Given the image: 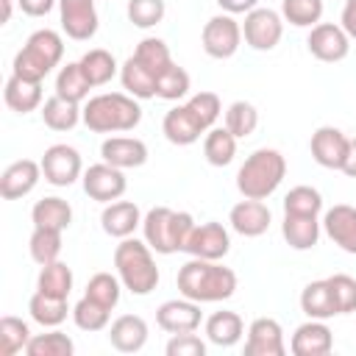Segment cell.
Returning a JSON list of instances; mask_svg holds the SVG:
<instances>
[{"label":"cell","mask_w":356,"mask_h":356,"mask_svg":"<svg viewBox=\"0 0 356 356\" xmlns=\"http://www.w3.org/2000/svg\"><path fill=\"white\" fill-rule=\"evenodd\" d=\"M178 292L197 303H220L236 292V273L220 261L192 256L178 270Z\"/></svg>","instance_id":"cell-1"},{"label":"cell","mask_w":356,"mask_h":356,"mask_svg":"<svg viewBox=\"0 0 356 356\" xmlns=\"http://www.w3.org/2000/svg\"><path fill=\"white\" fill-rule=\"evenodd\" d=\"M142 122V106L128 92H103L83 103V125L95 134H122Z\"/></svg>","instance_id":"cell-2"},{"label":"cell","mask_w":356,"mask_h":356,"mask_svg":"<svg viewBox=\"0 0 356 356\" xmlns=\"http://www.w3.org/2000/svg\"><path fill=\"white\" fill-rule=\"evenodd\" d=\"M114 270L131 295H150L159 286V267L153 259V248L136 236L120 239V245L114 248Z\"/></svg>","instance_id":"cell-3"},{"label":"cell","mask_w":356,"mask_h":356,"mask_svg":"<svg viewBox=\"0 0 356 356\" xmlns=\"http://www.w3.org/2000/svg\"><path fill=\"white\" fill-rule=\"evenodd\" d=\"M286 178V159L275 147L253 150L236 172V189L242 197L267 200Z\"/></svg>","instance_id":"cell-4"},{"label":"cell","mask_w":356,"mask_h":356,"mask_svg":"<svg viewBox=\"0 0 356 356\" xmlns=\"http://www.w3.org/2000/svg\"><path fill=\"white\" fill-rule=\"evenodd\" d=\"M195 220L189 211H175L170 206H156L150 209L145 217H142V234H145V242L161 253V256H170V253H178L186 248L192 231H195Z\"/></svg>","instance_id":"cell-5"},{"label":"cell","mask_w":356,"mask_h":356,"mask_svg":"<svg viewBox=\"0 0 356 356\" xmlns=\"http://www.w3.org/2000/svg\"><path fill=\"white\" fill-rule=\"evenodd\" d=\"M64 56V39L61 33L50 31V28H39L28 36V42L22 44V50L14 56L11 64V75H19L25 81H36L42 83L53 67H58Z\"/></svg>","instance_id":"cell-6"},{"label":"cell","mask_w":356,"mask_h":356,"mask_svg":"<svg viewBox=\"0 0 356 356\" xmlns=\"http://www.w3.org/2000/svg\"><path fill=\"white\" fill-rule=\"evenodd\" d=\"M200 44L206 56L211 58H231L242 44V25L234 19V14H217L211 17L200 31Z\"/></svg>","instance_id":"cell-7"},{"label":"cell","mask_w":356,"mask_h":356,"mask_svg":"<svg viewBox=\"0 0 356 356\" xmlns=\"http://www.w3.org/2000/svg\"><path fill=\"white\" fill-rule=\"evenodd\" d=\"M284 36V17L273 8H253L245 14V22H242V39L248 47L259 50V53H267L273 50Z\"/></svg>","instance_id":"cell-8"},{"label":"cell","mask_w":356,"mask_h":356,"mask_svg":"<svg viewBox=\"0 0 356 356\" xmlns=\"http://www.w3.org/2000/svg\"><path fill=\"white\" fill-rule=\"evenodd\" d=\"M42 175L47 184L53 186H72L81 175H83V161H81V153L72 147V145H50L42 156Z\"/></svg>","instance_id":"cell-9"},{"label":"cell","mask_w":356,"mask_h":356,"mask_svg":"<svg viewBox=\"0 0 356 356\" xmlns=\"http://www.w3.org/2000/svg\"><path fill=\"white\" fill-rule=\"evenodd\" d=\"M83 181V192L97 200V203H114L125 195L128 189V181H125V170L108 164V161H100V164H89V170H83L81 175Z\"/></svg>","instance_id":"cell-10"},{"label":"cell","mask_w":356,"mask_h":356,"mask_svg":"<svg viewBox=\"0 0 356 356\" xmlns=\"http://www.w3.org/2000/svg\"><path fill=\"white\" fill-rule=\"evenodd\" d=\"M306 47H309V53H312L317 61L337 64V61L348 58V53H350V36L345 33L342 25L317 22V25L309 31V36H306Z\"/></svg>","instance_id":"cell-11"},{"label":"cell","mask_w":356,"mask_h":356,"mask_svg":"<svg viewBox=\"0 0 356 356\" xmlns=\"http://www.w3.org/2000/svg\"><path fill=\"white\" fill-rule=\"evenodd\" d=\"M58 19L61 31L75 42H89L100 25L95 0H58Z\"/></svg>","instance_id":"cell-12"},{"label":"cell","mask_w":356,"mask_h":356,"mask_svg":"<svg viewBox=\"0 0 356 356\" xmlns=\"http://www.w3.org/2000/svg\"><path fill=\"white\" fill-rule=\"evenodd\" d=\"M348 147H350V136H345L334 125H320L309 139L312 159L325 170H342L348 159Z\"/></svg>","instance_id":"cell-13"},{"label":"cell","mask_w":356,"mask_h":356,"mask_svg":"<svg viewBox=\"0 0 356 356\" xmlns=\"http://www.w3.org/2000/svg\"><path fill=\"white\" fill-rule=\"evenodd\" d=\"M231 250V234L222 222H200L195 225L184 253L189 256H197V259H211V261H220L222 256H228Z\"/></svg>","instance_id":"cell-14"},{"label":"cell","mask_w":356,"mask_h":356,"mask_svg":"<svg viewBox=\"0 0 356 356\" xmlns=\"http://www.w3.org/2000/svg\"><path fill=\"white\" fill-rule=\"evenodd\" d=\"M200 303L197 300H189V298H172V300H164L159 309H156V323L161 331L167 334H186V331H197L200 328Z\"/></svg>","instance_id":"cell-15"},{"label":"cell","mask_w":356,"mask_h":356,"mask_svg":"<svg viewBox=\"0 0 356 356\" xmlns=\"http://www.w3.org/2000/svg\"><path fill=\"white\" fill-rule=\"evenodd\" d=\"M286 342H284V328L273 317H256L248 325V339H245V356H284Z\"/></svg>","instance_id":"cell-16"},{"label":"cell","mask_w":356,"mask_h":356,"mask_svg":"<svg viewBox=\"0 0 356 356\" xmlns=\"http://www.w3.org/2000/svg\"><path fill=\"white\" fill-rule=\"evenodd\" d=\"M42 164L33 159H19L14 164H8L0 175V195L3 200H17L25 197L36 189V184L42 181Z\"/></svg>","instance_id":"cell-17"},{"label":"cell","mask_w":356,"mask_h":356,"mask_svg":"<svg viewBox=\"0 0 356 356\" xmlns=\"http://www.w3.org/2000/svg\"><path fill=\"white\" fill-rule=\"evenodd\" d=\"M161 131L167 136V142L178 145V147H186V145H195L200 136H206V128L203 122L195 117V111L184 103H178L175 108H170L161 120Z\"/></svg>","instance_id":"cell-18"},{"label":"cell","mask_w":356,"mask_h":356,"mask_svg":"<svg viewBox=\"0 0 356 356\" xmlns=\"http://www.w3.org/2000/svg\"><path fill=\"white\" fill-rule=\"evenodd\" d=\"M228 222H231V228H234L239 236H250V239H253V236H261V234L270 228L273 214H270V206H267L264 200L245 197V200H239V203L231 209Z\"/></svg>","instance_id":"cell-19"},{"label":"cell","mask_w":356,"mask_h":356,"mask_svg":"<svg viewBox=\"0 0 356 356\" xmlns=\"http://www.w3.org/2000/svg\"><path fill=\"white\" fill-rule=\"evenodd\" d=\"M334 348V334L325 325V320H306L303 325L295 328L289 339V350L295 356H325Z\"/></svg>","instance_id":"cell-20"},{"label":"cell","mask_w":356,"mask_h":356,"mask_svg":"<svg viewBox=\"0 0 356 356\" xmlns=\"http://www.w3.org/2000/svg\"><path fill=\"white\" fill-rule=\"evenodd\" d=\"M323 231L345 253L356 256V206H348V203L331 206L323 217Z\"/></svg>","instance_id":"cell-21"},{"label":"cell","mask_w":356,"mask_h":356,"mask_svg":"<svg viewBox=\"0 0 356 356\" xmlns=\"http://www.w3.org/2000/svg\"><path fill=\"white\" fill-rule=\"evenodd\" d=\"M103 161L120 167V170H134L147 161V145L136 136H108L100 145Z\"/></svg>","instance_id":"cell-22"},{"label":"cell","mask_w":356,"mask_h":356,"mask_svg":"<svg viewBox=\"0 0 356 356\" xmlns=\"http://www.w3.org/2000/svg\"><path fill=\"white\" fill-rule=\"evenodd\" d=\"M147 323L139 314H122L108 325V342L120 353H136L147 345Z\"/></svg>","instance_id":"cell-23"},{"label":"cell","mask_w":356,"mask_h":356,"mask_svg":"<svg viewBox=\"0 0 356 356\" xmlns=\"http://www.w3.org/2000/svg\"><path fill=\"white\" fill-rule=\"evenodd\" d=\"M100 225L108 236L125 239L142 225V211L134 200H114V203H106V209L100 214Z\"/></svg>","instance_id":"cell-24"},{"label":"cell","mask_w":356,"mask_h":356,"mask_svg":"<svg viewBox=\"0 0 356 356\" xmlns=\"http://www.w3.org/2000/svg\"><path fill=\"white\" fill-rule=\"evenodd\" d=\"M320 220L306 214H284L281 234L292 250H312L320 242Z\"/></svg>","instance_id":"cell-25"},{"label":"cell","mask_w":356,"mask_h":356,"mask_svg":"<svg viewBox=\"0 0 356 356\" xmlns=\"http://www.w3.org/2000/svg\"><path fill=\"white\" fill-rule=\"evenodd\" d=\"M300 309H303V314L312 317V320H328V317L339 314L328 278L309 281V284L303 286V292H300Z\"/></svg>","instance_id":"cell-26"},{"label":"cell","mask_w":356,"mask_h":356,"mask_svg":"<svg viewBox=\"0 0 356 356\" xmlns=\"http://www.w3.org/2000/svg\"><path fill=\"white\" fill-rule=\"evenodd\" d=\"M3 100L11 111L17 114H28V111H36L42 106V83L36 81H25L19 75H11L6 81V89H3Z\"/></svg>","instance_id":"cell-27"},{"label":"cell","mask_w":356,"mask_h":356,"mask_svg":"<svg viewBox=\"0 0 356 356\" xmlns=\"http://www.w3.org/2000/svg\"><path fill=\"white\" fill-rule=\"evenodd\" d=\"M42 122L50 131H72L78 122H83V108H81V103L53 95L42 103Z\"/></svg>","instance_id":"cell-28"},{"label":"cell","mask_w":356,"mask_h":356,"mask_svg":"<svg viewBox=\"0 0 356 356\" xmlns=\"http://www.w3.org/2000/svg\"><path fill=\"white\" fill-rule=\"evenodd\" d=\"M31 220L36 228H56V231H67L72 225V206L64 197H42L33 203L31 209Z\"/></svg>","instance_id":"cell-29"},{"label":"cell","mask_w":356,"mask_h":356,"mask_svg":"<svg viewBox=\"0 0 356 356\" xmlns=\"http://www.w3.org/2000/svg\"><path fill=\"white\" fill-rule=\"evenodd\" d=\"M242 334H245V323L236 312L222 309V312H214L206 320V337L217 348H234L242 339Z\"/></svg>","instance_id":"cell-30"},{"label":"cell","mask_w":356,"mask_h":356,"mask_svg":"<svg viewBox=\"0 0 356 356\" xmlns=\"http://www.w3.org/2000/svg\"><path fill=\"white\" fill-rule=\"evenodd\" d=\"M28 312H31V320L39 323L42 328H56L67 320L70 306H67V298H56V295L36 289L28 300Z\"/></svg>","instance_id":"cell-31"},{"label":"cell","mask_w":356,"mask_h":356,"mask_svg":"<svg viewBox=\"0 0 356 356\" xmlns=\"http://www.w3.org/2000/svg\"><path fill=\"white\" fill-rule=\"evenodd\" d=\"M120 81H122V89L128 95H134L136 100L156 97V75L145 64H139L134 56L125 58V64L120 67Z\"/></svg>","instance_id":"cell-32"},{"label":"cell","mask_w":356,"mask_h":356,"mask_svg":"<svg viewBox=\"0 0 356 356\" xmlns=\"http://www.w3.org/2000/svg\"><path fill=\"white\" fill-rule=\"evenodd\" d=\"M236 136L228 128H209L203 136V156L211 167H228L236 156Z\"/></svg>","instance_id":"cell-33"},{"label":"cell","mask_w":356,"mask_h":356,"mask_svg":"<svg viewBox=\"0 0 356 356\" xmlns=\"http://www.w3.org/2000/svg\"><path fill=\"white\" fill-rule=\"evenodd\" d=\"M89 89H95L89 83V78L83 75L81 70V61H67L58 75H56V95L58 97H67L72 103H83L89 97Z\"/></svg>","instance_id":"cell-34"},{"label":"cell","mask_w":356,"mask_h":356,"mask_svg":"<svg viewBox=\"0 0 356 356\" xmlns=\"http://www.w3.org/2000/svg\"><path fill=\"white\" fill-rule=\"evenodd\" d=\"M81 70H83V75L89 78V83L92 86H106L114 75H117V58L108 53V50H103V47H92V50H86L83 56H81Z\"/></svg>","instance_id":"cell-35"},{"label":"cell","mask_w":356,"mask_h":356,"mask_svg":"<svg viewBox=\"0 0 356 356\" xmlns=\"http://www.w3.org/2000/svg\"><path fill=\"white\" fill-rule=\"evenodd\" d=\"M134 58H136L139 64H145L156 78H159L167 67L175 64V61H172V53H170V47H167V42L159 39V36H145V39L136 44Z\"/></svg>","instance_id":"cell-36"},{"label":"cell","mask_w":356,"mask_h":356,"mask_svg":"<svg viewBox=\"0 0 356 356\" xmlns=\"http://www.w3.org/2000/svg\"><path fill=\"white\" fill-rule=\"evenodd\" d=\"M64 231H56V228H36L33 225V234L28 239V250H31V259L42 267V264H50L61 256V248H64V239H61Z\"/></svg>","instance_id":"cell-37"},{"label":"cell","mask_w":356,"mask_h":356,"mask_svg":"<svg viewBox=\"0 0 356 356\" xmlns=\"http://www.w3.org/2000/svg\"><path fill=\"white\" fill-rule=\"evenodd\" d=\"M36 289L47 292V295H56V298H70V292H72V270L58 259L50 261V264H42L39 278H36Z\"/></svg>","instance_id":"cell-38"},{"label":"cell","mask_w":356,"mask_h":356,"mask_svg":"<svg viewBox=\"0 0 356 356\" xmlns=\"http://www.w3.org/2000/svg\"><path fill=\"white\" fill-rule=\"evenodd\" d=\"M31 337L33 334H31L25 320H19L14 314H6L0 320V356H14V353L25 350Z\"/></svg>","instance_id":"cell-39"},{"label":"cell","mask_w":356,"mask_h":356,"mask_svg":"<svg viewBox=\"0 0 356 356\" xmlns=\"http://www.w3.org/2000/svg\"><path fill=\"white\" fill-rule=\"evenodd\" d=\"M25 353L28 356H72L75 353V342L64 331L53 328L47 334H33L28 348H25Z\"/></svg>","instance_id":"cell-40"},{"label":"cell","mask_w":356,"mask_h":356,"mask_svg":"<svg viewBox=\"0 0 356 356\" xmlns=\"http://www.w3.org/2000/svg\"><path fill=\"white\" fill-rule=\"evenodd\" d=\"M323 0H281V17L295 28H314L323 19Z\"/></svg>","instance_id":"cell-41"},{"label":"cell","mask_w":356,"mask_h":356,"mask_svg":"<svg viewBox=\"0 0 356 356\" xmlns=\"http://www.w3.org/2000/svg\"><path fill=\"white\" fill-rule=\"evenodd\" d=\"M225 128L236 136V139H248L256 128H259V111L253 103L248 100H234L225 111Z\"/></svg>","instance_id":"cell-42"},{"label":"cell","mask_w":356,"mask_h":356,"mask_svg":"<svg viewBox=\"0 0 356 356\" xmlns=\"http://www.w3.org/2000/svg\"><path fill=\"white\" fill-rule=\"evenodd\" d=\"M323 211V195L314 186H292L284 197V214H306V217H317Z\"/></svg>","instance_id":"cell-43"},{"label":"cell","mask_w":356,"mask_h":356,"mask_svg":"<svg viewBox=\"0 0 356 356\" xmlns=\"http://www.w3.org/2000/svg\"><path fill=\"white\" fill-rule=\"evenodd\" d=\"M108 317H111V309H106L103 303H97L86 295L72 306V320L81 331H103L108 325Z\"/></svg>","instance_id":"cell-44"},{"label":"cell","mask_w":356,"mask_h":356,"mask_svg":"<svg viewBox=\"0 0 356 356\" xmlns=\"http://www.w3.org/2000/svg\"><path fill=\"white\" fill-rule=\"evenodd\" d=\"M83 295L103 303L106 309H114L120 303V295H122V281H120V275H111V273H95L86 284Z\"/></svg>","instance_id":"cell-45"},{"label":"cell","mask_w":356,"mask_h":356,"mask_svg":"<svg viewBox=\"0 0 356 356\" xmlns=\"http://www.w3.org/2000/svg\"><path fill=\"white\" fill-rule=\"evenodd\" d=\"M189 86H192L189 72L184 67L172 64V67H167L156 78V97H161V100H181V97H186Z\"/></svg>","instance_id":"cell-46"},{"label":"cell","mask_w":356,"mask_h":356,"mask_svg":"<svg viewBox=\"0 0 356 356\" xmlns=\"http://www.w3.org/2000/svg\"><path fill=\"white\" fill-rule=\"evenodd\" d=\"M125 14L136 28H156L167 14V3L164 0H128Z\"/></svg>","instance_id":"cell-47"},{"label":"cell","mask_w":356,"mask_h":356,"mask_svg":"<svg viewBox=\"0 0 356 356\" xmlns=\"http://www.w3.org/2000/svg\"><path fill=\"white\" fill-rule=\"evenodd\" d=\"M334 300H337V312L339 314H353L356 312V278L348 273H337L328 278Z\"/></svg>","instance_id":"cell-48"},{"label":"cell","mask_w":356,"mask_h":356,"mask_svg":"<svg viewBox=\"0 0 356 356\" xmlns=\"http://www.w3.org/2000/svg\"><path fill=\"white\" fill-rule=\"evenodd\" d=\"M186 106L195 111V117L203 122L206 131L214 128V122H217V117H220V111H222V103H220V97H217L214 92H197V95H192V97L186 100Z\"/></svg>","instance_id":"cell-49"},{"label":"cell","mask_w":356,"mask_h":356,"mask_svg":"<svg viewBox=\"0 0 356 356\" xmlns=\"http://www.w3.org/2000/svg\"><path fill=\"white\" fill-rule=\"evenodd\" d=\"M164 350H167V356H206V342L195 331L172 334Z\"/></svg>","instance_id":"cell-50"},{"label":"cell","mask_w":356,"mask_h":356,"mask_svg":"<svg viewBox=\"0 0 356 356\" xmlns=\"http://www.w3.org/2000/svg\"><path fill=\"white\" fill-rule=\"evenodd\" d=\"M17 6H19L22 14H28V17H47V14L58 6V0H17Z\"/></svg>","instance_id":"cell-51"},{"label":"cell","mask_w":356,"mask_h":356,"mask_svg":"<svg viewBox=\"0 0 356 356\" xmlns=\"http://www.w3.org/2000/svg\"><path fill=\"white\" fill-rule=\"evenodd\" d=\"M339 25L345 28V33L350 39H356V0H345L342 6V17H339Z\"/></svg>","instance_id":"cell-52"},{"label":"cell","mask_w":356,"mask_h":356,"mask_svg":"<svg viewBox=\"0 0 356 356\" xmlns=\"http://www.w3.org/2000/svg\"><path fill=\"white\" fill-rule=\"evenodd\" d=\"M217 6L225 11V14H248L259 6V0H217Z\"/></svg>","instance_id":"cell-53"},{"label":"cell","mask_w":356,"mask_h":356,"mask_svg":"<svg viewBox=\"0 0 356 356\" xmlns=\"http://www.w3.org/2000/svg\"><path fill=\"white\" fill-rule=\"evenodd\" d=\"M342 172H345L348 178H356V136L350 139V147H348V159H345Z\"/></svg>","instance_id":"cell-54"},{"label":"cell","mask_w":356,"mask_h":356,"mask_svg":"<svg viewBox=\"0 0 356 356\" xmlns=\"http://www.w3.org/2000/svg\"><path fill=\"white\" fill-rule=\"evenodd\" d=\"M11 8H14V0H3V22L11 19Z\"/></svg>","instance_id":"cell-55"}]
</instances>
